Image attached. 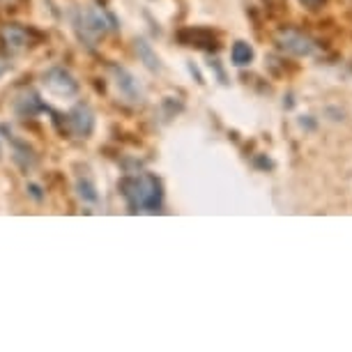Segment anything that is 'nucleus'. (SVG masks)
Here are the masks:
<instances>
[{
  "label": "nucleus",
  "instance_id": "39448f33",
  "mask_svg": "<svg viewBox=\"0 0 352 352\" xmlns=\"http://www.w3.org/2000/svg\"><path fill=\"white\" fill-rule=\"evenodd\" d=\"M111 72H113V81H116V88L124 97V102H129V104H143L145 92H143V85L138 83V78L131 74L129 69L118 67V65H113Z\"/></svg>",
  "mask_w": 352,
  "mask_h": 352
},
{
  "label": "nucleus",
  "instance_id": "20e7f679",
  "mask_svg": "<svg viewBox=\"0 0 352 352\" xmlns=\"http://www.w3.org/2000/svg\"><path fill=\"white\" fill-rule=\"evenodd\" d=\"M42 83L46 90L58 97H74L78 92V81L65 67H51L49 72H44Z\"/></svg>",
  "mask_w": 352,
  "mask_h": 352
},
{
  "label": "nucleus",
  "instance_id": "423d86ee",
  "mask_svg": "<svg viewBox=\"0 0 352 352\" xmlns=\"http://www.w3.org/2000/svg\"><path fill=\"white\" fill-rule=\"evenodd\" d=\"M67 124H69L72 134H76L78 138H88L92 134V129H95V113L90 111V106L76 104L74 109L69 111Z\"/></svg>",
  "mask_w": 352,
  "mask_h": 352
},
{
  "label": "nucleus",
  "instance_id": "ddd939ff",
  "mask_svg": "<svg viewBox=\"0 0 352 352\" xmlns=\"http://www.w3.org/2000/svg\"><path fill=\"white\" fill-rule=\"evenodd\" d=\"M12 145H14V162L21 166V168H30V166L35 164L32 150L25 143H21V141H12Z\"/></svg>",
  "mask_w": 352,
  "mask_h": 352
},
{
  "label": "nucleus",
  "instance_id": "0eeeda50",
  "mask_svg": "<svg viewBox=\"0 0 352 352\" xmlns=\"http://www.w3.org/2000/svg\"><path fill=\"white\" fill-rule=\"evenodd\" d=\"M0 35H3V42L8 46L10 51L14 53H21L25 49H30L32 46V37H30V30L21 28V25H5L3 30H0Z\"/></svg>",
  "mask_w": 352,
  "mask_h": 352
},
{
  "label": "nucleus",
  "instance_id": "1a4fd4ad",
  "mask_svg": "<svg viewBox=\"0 0 352 352\" xmlns=\"http://www.w3.org/2000/svg\"><path fill=\"white\" fill-rule=\"evenodd\" d=\"M180 39L187 46H198V49H217V37L212 35L208 30H201V28H194V30H184Z\"/></svg>",
  "mask_w": 352,
  "mask_h": 352
},
{
  "label": "nucleus",
  "instance_id": "f257e3e1",
  "mask_svg": "<svg viewBox=\"0 0 352 352\" xmlns=\"http://www.w3.org/2000/svg\"><path fill=\"white\" fill-rule=\"evenodd\" d=\"M120 191L124 201L129 203L131 212H159L164 201L162 180L152 173H141L134 177H124L120 182Z\"/></svg>",
  "mask_w": 352,
  "mask_h": 352
},
{
  "label": "nucleus",
  "instance_id": "7ed1b4c3",
  "mask_svg": "<svg viewBox=\"0 0 352 352\" xmlns=\"http://www.w3.org/2000/svg\"><path fill=\"white\" fill-rule=\"evenodd\" d=\"M276 46L285 53L295 58H311L318 53V44L314 37H309L307 32L297 30V28H281L274 37Z\"/></svg>",
  "mask_w": 352,
  "mask_h": 352
},
{
  "label": "nucleus",
  "instance_id": "f03ea898",
  "mask_svg": "<svg viewBox=\"0 0 352 352\" xmlns=\"http://www.w3.org/2000/svg\"><path fill=\"white\" fill-rule=\"evenodd\" d=\"M74 28L85 44L95 46L109 30H116V16L99 5H83L74 12Z\"/></svg>",
  "mask_w": 352,
  "mask_h": 352
},
{
  "label": "nucleus",
  "instance_id": "9b49d317",
  "mask_svg": "<svg viewBox=\"0 0 352 352\" xmlns=\"http://www.w3.org/2000/svg\"><path fill=\"white\" fill-rule=\"evenodd\" d=\"M136 56L141 58L143 65L148 69H152V72L162 69V60H159V56H157L155 51H152V46L145 42V39H136Z\"/></svg>",
  "mask_w": 352,
  "mask_h": 352
},
{
  "label": "nucleus",
  "instance_id": "9d476101",
  "mask_svg": "<svg viewBox=\"0 0 352 352\" xmlns=\"http://www.w3.org/2000/svg\"><path fill=\"white\" fill-rule=\"evenodd\" d=\"M254 58H256V53H254V46H251L249 42H235L232 44V49H230V60L235 67H247V65L254 63Z\"/></svg>",
  "mask_w": 352,
  "mask_h": 352
},
{
  "label": "nucleus",
  "instance_id": "6e6552de",
  "mask_svg": "<svg viewBox=\"0 0 352 352\" xmlns=\"http://www.w3.org/2000/svg\"><path fill=\"white\" fill-rule=\"evenodd\" d=\"M46 106L42 104L37 92L32 90H23L21 95L14 99V111L19 118H35L37 113H42Z\"/></svg>",
  "mask_w": 352,
  "mask_h": 352
},
{
  "label": "nucleus",
  "instance_id": "dca6fc26",
  "mask_svg": "<svg viewBox=\"0 0 352 352\" xmlns=\"http://www.w3.org/2000/svg\"><path fill=\"white\" fill-rule=\"evenodd\" d=\"M210 67H214V72H217V76L221 78V83H226V74H223V69L219 67V60H212L210 63Z\"/></svg>",
  "mask_w": 352,
  "mask_h": 352
},
{
  "label": "nucleus",
  "instance_id": "4468645a",
  "mask_svg": "<svg viewBox=\"0 0 352 352\" xmlns=\"http://www.w3.org/2000/svg\"><path fill=\"white\" fill-rule=\"evenodd\" d=\"M297 3H300L302 8H307L309 12H318V10L324 8V3H327V0H297Z\"/></svg>",
  "mask_w": 352,
  "mask_h": 352
},
{
  "label": "nucleus",
  "instance_id": "f8f14e48",
  "mask_svg": "<svg viewBox=\"0 0 352 352\" xmlns=\"http://www.w3.org/2000/svg\"><path fill=\"white\" fill-rule=\"evenodd\" d=\"M76 194H78V198H81L83 203H92V205L99 203V194H97L95 182L88 180V177H83V180L76 182Z\"/></svg>",
  "mask_w": 352,
  "mask_h": 352
},
{
  "label": "nucleus",
  "instance_id": "2eb2a0df",
  "mask_svg": "<svg viewBox=\"0 0 352 352\" xmlns=\"http://www.w3.org/2000/svg\"><path fill=\"white\" fill-rule=\"evenodd\" d=\"M10 67H12V63L8 60V58L3 56V53H0V76H3V74H8Z\"/></svg>",
  "mask_w": 352,
  "mask_h": 352
}]
</instances>
